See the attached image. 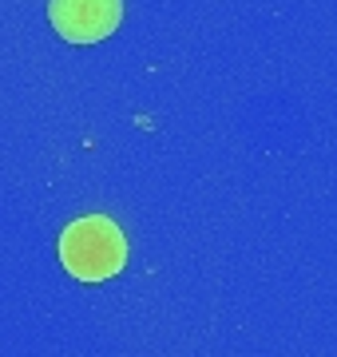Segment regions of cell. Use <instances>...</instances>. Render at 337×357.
<instances>
[{"mask_svg": "<svg viewBox=\"0 0 337 357\" xmlns=\"http://www.w3.org/2000/svg\"><path fill=\"white\" fill-rule=\"evenodd\" d=\"M60 262L79 282H107L127 266V238L107 215H84L60 234Z\"/></svg>", "mask_w": 337, "mask_h": 357, "instance_id": "6da1fadb", "label": "cell"}, {"mask_svg": "<svg viewBox=\"0 0 337 357\" xmlns=\"http://www.w3.org/2000/svg\"><path fill=\"white\" fill-rule=\"evenodd\" d=\"M48 20L68 44H100L123 20V0H52Z\"/></svg>", "mask_w": 337, "mask_h": 357, "instance_id": "7a4b0ae2", "label": "cell"}]
</instances>
